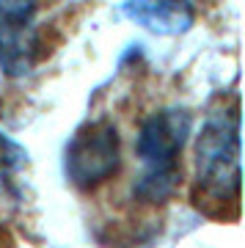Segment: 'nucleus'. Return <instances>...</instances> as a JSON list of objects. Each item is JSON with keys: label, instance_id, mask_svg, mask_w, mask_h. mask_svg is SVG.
Masks as SVG:
<instances>
[{"label": "nucleus", "instance_id": "8", "mask_svg": "<svg viewBox=\"0 0 245 248\" xmlns=\"http://www.w3.org/2000/svg\"><path fill=\"white\" fill-rule=\"evenodd\" d=\"M39 0H0V22H22L36 19Z\"/></svg>", "mask_w": 245, "mask_h": 248}, {"label": "nucleus", "instance_id": "4", "mask_svg": "<svg viewBox=\"0 0 245 248\" xmlns=\"http://www.w3.org/2000/svg\"><path fill=\"white\" fill-rule=\"evenodd\" d=\"M119 17L154 36H182L196 25L190 0H122Z\"/></svg>", "mask_w": 245, "mask_h": 248}, {"label": "nucleus", "instance_id": "2", "mask_svg": "<svg viewBox=\"0 0 245 248\" xmlns=\"http://www.w3.org/2000/svg\"><path fill=\"white\" fill-rule=\"evenodd\" d=\"M63 177L83 193L96 190L122 169V135L110 119H88L63 143Z\"/></svg>", "mask_w": 245, "mask_h": 248}, {"label": "nucleus", "instance_id": "6", "mask_svg": "<svg viewBox=\"0 0 245 248\" xmlns=\"http://www.w3.org/2000/svg\"><path fill=\"white\" fill-rule=\"evenodd\" d=\"M182 169H143L132 182V199L140 204H166L179 190Z\"/></svg>", "mask_w": 245, "mask_h": 248}, {"label": "nucleus", "instance_id": "1", "mask_svg": "<svg viewBox=\"0 0 245 248\" xmlns=\"http://www.w3.org/2000/svg\"><path fill=\"white\" fill-rule=\"evenodd\" d=\"M243 138H240V108L212 110L201 124V133L196 135V182H193V202L212 210V204L240 202L243 187Z\"/></svg>", "mask_w": 245, "mask_h": 248}, {"label": "nucleus", "instance_id": "5", "mask_svg": "<svg viewBox=\"0 0 245 248\" xmlns=\"http://www.w3.org/2000/svg\"><path fill=\"white\" fill-rule=\"evenodd\" d=\"M44 45L33 19L0 22V72L11 80L28 78L42 61Z\"/></svg>", "mask_w": 245, "mask_h": 248}, {"label": "nucleus", "instance_id": "7", "mask_svg": "<svg viewBox=\"0 0 245 248\" xmlns=\"http://www.w3.org/2000/svg\"><path fill=\"white\" fill-rule=\"evenodd\" d=\"M28 166V149L19 141H14L9 133L0 130V179L11 177Z\"/></svg>", "mask_w": 245, "mask_h": 248}, {"label": "nucleus", "instance_id": "3", "mask_svg": "<svg viewBox=\"0 0 245 248\" xmlns=\"http://www.w3.org/2000/svg\"><path fill=\"white\" fill-rule=\"evenodd\" d=\"M193 133V113L171 105L149 113L135 135V157L143 169H182L179 157Z\"/></svg>", "mask_w": 245, "mask_h": 248}]
</instances>
